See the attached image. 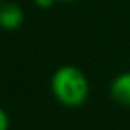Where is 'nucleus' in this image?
I'll return each instance as SVG.
<instances>
[{
  "label": "nucleus",
  "mask_w": 130,
  "mask_h": 130,
  "mask_svg": "<svg viewBox=\"0 0 130 130\" xmlns=\"http://www.w3.org/2000/svg\"><path fill=\"white\" fill-rule=\"evenodd\" d=\"M59 2H74V0H59Z\"/></svg>",
  "instance_id": "423d86ee"
},
{
  "label": "nucleus",
  "mask_w": 130,
  "mask_h": 130,
  "mask_svg": "<svg viewBox=\"0 0 130 130\" xmlns=\"http://www.w3.org/2000/svg\"><path fill=\"white\" fill-rule=\"evenodd\" d=\"M110 97L117 104L130 107V71L122 73L112 81L110 84Z\"/></svg>",
  "instance_id": "7ed1b4c3"
},
{
  "label": "nucleus",
  "mask_w": 130,
  "mask_h": 130,
  "mask_svg": "<svg viewBox=\"0 0 130 130\" xmlns=\"http://www.w3.org/2000/svg\"><path fill=\"white\" fill-rule=\"evenodd\" d=\"M51 91L58 102L66 107H79L89 95V81L76 66H61L51 77Z\"/></svg>",
  "instance_id": "f257e3e1"
},
{
  "label": "nucleus",
  "mask_w": 130,
  "mask_h": 130,
  "mask_svg": "<svg viewBox=\"0 0 130 130\" xmlns=\"http://www.w3.org/2000/svg\"><path fill=\"white\" fill-rule=\"evenodd\" d=\"M33 2H35V5L38 7V8L46 10V8H51V7L56 3V0H33Z\"/></svg>",
  "instance_id": "20e7f679"
},
{
  "label": "nucleus",
  "mask_w": 130,
  "mask_h": 130,
  "mask_svg": "<svg viewBox=\"0 0 130 130\" xmlns=\"http://www.w3.org/2000/svg\"><path fill=\"white\" fill-rule=\"evenodd\" d=\"M0 130H8V115L0 107Z\"/></svg>",
  "instance_id": "39448f33"
},
{
  "label": "nucleus",
  "mask_w": 130,
  "mask_h": 130,
  "mask_svg": "<svg viewBox=\"0 0 130 130\" xmlns=\"http://www.w3.org/2000/svg\"><path fill=\"white\" fill-rule=\"evenodd\" d=\"M0 2H2V0H0Z\"/></svg>",
  "instance_id": "0eeeda50"
},
{
  "label": "nucleus",
  "mask_w": 130,
  "mask_h": 130,
  "mask_svg": "<svg viewBox=\"0 0 130 130\" xmlns=\"http://www.w3.org/2000/svg\"><path fill=\"white\" fill-rule=\"evenodd\" d=\"M25 22V13L22 7H18L13 2L0 3V28L7 31H15Z\"/></svg>",
  "instance_id": "f03ea898"
}]
</instances>
